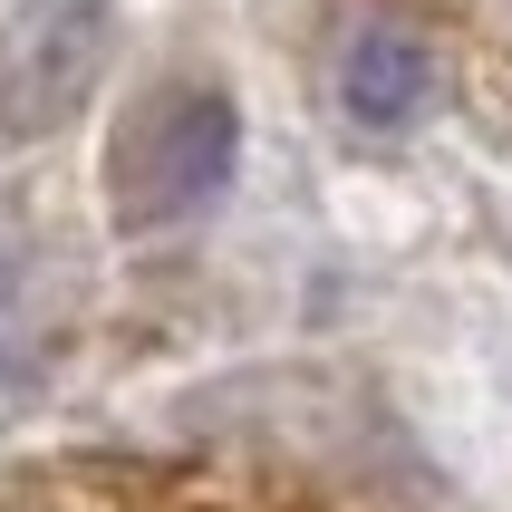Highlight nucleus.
Returning <instances> with one entry per match:
<instances>
[{"mask_svg":"<svg viewBox=\"0 0 512 512\" xmlns=\"http://www.w3.org/2000/svg\"><path fill=\"white\" fill-rule=\"evenodd\" d=\"M107 0H29L0 39V136H49L87 107V87L107 68Z\"/></svg>","mask_w":512,"mask_h":512,"instance_id":"nucleus-2","label":"nucleus"},{"mask_svg":"<svg viewBox=\"0 0 512 512\" xmlns=\"http://www.w3.org/2000/svg\"><path fill=\"white\" fill-rule=\"evenodd\" d=\"M426 87H435V68H426V49H416V29H397V20H368L339 49V107L358 116V126H377V136L416 126Z\"/></svg>","mask_w":512,"mask_h":512,"instance_id":"nucleus-3","label":"nucleus"},{"mask_svg":"<svg viewBox=\"0 0 512 512\" xmlns=\"http://www.w3.org/2000/svg\"><path fill=\"white\" fill-rule=\"evenodd\" d=\"M232 165H242V116L223 87H155L107 145L116 232H165L184 213H203L232 184Z\"/></svg>","mask_w":512,"mask_h":512,"instance_id":"nucleus-1","label":"nucleus"},{"mask_svg":"<svg viewBox=\"0 0 512 512\" xmlns=\"http://www.w3.org/2000/svg\"><path fill=\"white\" fill-rule=\"evenodd\" d=\"M20 290V242H0V300Z\"/></svg>","mask_w":512,"mask_h":512,"instance_id":"nucleus-4","label":"nucleus"}]
</instances>
